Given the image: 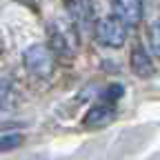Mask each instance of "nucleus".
<instances>
[{
	"mask_svg": "<svg viewBox=\"0 0 160 160\" xmlns=\"http://www.w3.org/2000/svg\"><path fill=\"white\" fill-rule=\"evenodd\" d=\"M51 42L60 53H71L76 47V38L71 36V31H67L62 25H53L51 27Z\"/></svg>",
	"mask_w": 160,
	"mask_h": 160,
	"instance_id": "obj_5",
	"label": "nucleus"
},
{
	"mask_svg": "<svg viewBox=\"0 0 160 160\" xmlns=\"http://www.w3.org/2000/svg\"><path fill=\"white\" fill-rule=\"evenodd\" d=\"M96 38H98V42L100 45H105V47H122L125 45V40H127V29H125V22L120 18H102V20H98V25H96Z\"/></svg>",
	"mask_w": 160,
	"mask_h": 160,
	"instance_id": "obj_1",
	"label": "nucleus"
},
{
	"mask_svg": "<svg viewBox=\"0 0 160 160\" xmlns=\"http://www.w3.org/2000/svg\"><path fill=\"white\" fill-rule=\"evenodd\" d=\"M22 58H25V67H27L31 73L42 76V78L51 76V71H53V56H51V51H49L47 47L33 45V47H29V49L25 51Z\"/></svg>",
	"mask_w": 160,
	"mask_h": 160,
	"instance_id": "obj_2",
	"label": "nucleus"
},
{
	"mask_svg": "<svg viewBox=\"0 0 160 160\" xmlns=\"http://www.w3.org/2000/svg\"><path fill=\"white\" fill-rule=\"evenodd\" d=\"M131 67H133V71H136L138 76H151V73H153V65H151L149 56L140 49V47H138V49L133 51V56H131Z\"/></svg>",
	"mask_w": 160,
	"mask_h": 160,
	"instance_id": "obj_7",
	"label": "nucleus"
},
{
	"mask_svg": "<svg viewBox=\"0 0 160 160\" xmlns=\"http://www.w3.org/2000/svg\"><path fill=\"white\" fill-rule=\"evenodd\" d=\"M20 142H22V136H20V133L2 136V138H0V153H2V151H11V149L20 147Z\"/></svg>",
	"mask_w": 160,
	"mask_h": 160,
	"instance_id": "obj_9",
	"label": "nucleus"
},
{
	"mask_svg": "<svg viewBox=\"0 0 160 160\" xmlns=\"http://www.w3.org/2000/svg\"><path fill=\"white\" fill-rule=\"evenodd\" d=\"M7 98H9V80H5V78H0V109L5 107V102H7Z\"/></svg>",
	"mask_w": 160,
	"mask_h": 160,
	"instance_id": "obj_10",
	"label": "nucleus"
},
{
	"mask_svg": "<svg viewBox=\"0 0 160 160\" xmlns=\"http://www.w3.org/2000/svg\"><path fill=\"white\" fill-rule=\"evenodd\" d=\"M113 120V109H109V107H93V109H89L87 111V116H85V125L87 127H105V125H109Z\"/></svg>",
	"mask_w": 160,
	"mask_h": 160,
	"instance_id": "obj_6",
	"label": "nucleus"
},
{
	"mask_svg": "<svg viewBox=\"0 0 160 160\" xmlns=\"http://www.w3.org/2000/svg\"><path fill=\"white\" fill-rule=\"evenodd\" d=\"M71 18H73V22L80 25V27H87L91 22V18H93V5H91V0H69V5H67Z\"/></svg>",
	"mask_w": 160,
	"mask_h": 160,
	"instance_id": "obj_4",
	"label": "nucleus"
},
{
	"mask_svg": "<svg viewBox=\"0 0 160 160\" xmlns=\"http://www.w3.org/2000/svg\"><path fill=\"white\" fill-rule=\"evenodd\" d=\"M149 47L156 56H160V18H156L149 27Z\"/></svg>",
	"mask_w": 160,
	"mask_h": 160,
	"instance_id": "obj_8",
	"label": "nucleus"
},
{
	"mask_svg": "<svg viewBox=\"0 0 160 160\" xmlns=\"http://www.w3.org/2000/svg\"><path fill=\"white\" fill-rule=\"evenodd\" d=\"M116 18H120L125 25H138L142 18V0H111Z\"/></svg>",
	"mask_w": 160,
	"mask_h": 160,
	"instance_id": "obj_3",
	"label": "nucleus"
}]
</instances>
